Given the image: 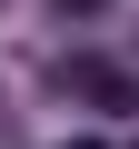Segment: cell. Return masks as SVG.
Segmentation results:
<instances>
[{
    "mask_svg": "<svg viewBox=\"0 0 139 149\" xmlns=\"http://www.w3.org/2000/svg\"><path fill=\"white\" fill-rule=\"evenodd\" d=\"M70 90H80V100H109V109H139V80L109 70V60H70Z\"/></svg>",
    "mask_w": 139,
    "mask_h": 149,
    "instance_id": "1",
    "label": "cell"
},
{
    "mask_svg": "<svg viewBox=\"0 0 139 149\" xmlns=\"http://www.w3.org/2000/svg\"><path fill=\"white\" fill-rule=\"evenodd\" d=\"M70 149H109V139H70Z\"/></svg>",
    "mask_w": 139,
    "mask_h": 149,
    "instance_id": "3",
    "label": "cell"
},
{
    "mask_svg": "<svg viewBox=\"0 0 139 149\" xmlns=\"http://www.w3.org/2000/svg\"><path fill=\"white\" fill-rule=\"evenodd\" d=\"M70 10H80V20H90V10H99V0H60V20H70Z\"/></svg>",
    "mask_w": 139,
    "mask_h": 149,
    "instance_id": "2",
    "label": "cell"
}]
</instances>
